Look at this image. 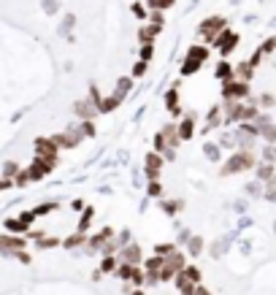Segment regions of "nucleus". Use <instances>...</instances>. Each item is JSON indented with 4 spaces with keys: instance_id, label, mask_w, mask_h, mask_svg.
Segmentation results:
<instances>
[{
    "instance_id": "1",
    "label": "nucleus",
    "mask_w": 276,
    "mask_h": 295,
    "mask_svg": "<svg viewBox=\"0 0 276 295\" xmlns=\"http://www.w3.org/2000/svg\"><path fill=\"white\" fill-rule=\"evenodd\" d=\"M181 144V136H179V127L176 125H165L163 130L154 136V152L157 155H163L165 160H173L176 157V146Z\"/></svg>"
},
{
    "instance_id": "2",
    "label": "nucleus",
    "mask_w": 276,
    "mask_h": 295,
    "mask_svg": "<svg viewBox=\"0 0 276 295\" xmlns=\"http://www.w3.org/2000/svg\"><path fill=\"white\" fill-rule=\"evenodd\" d=\"M254 165H257V157H254V152L249 149H235L230 157L225 160V165H222V176H233V173H244V171H252Z\"/></svg>"
},
{
    "instance_id": "3",
    "label": "nucleus",
    "mask_w": 276,
    "mask_h": 295,
    "mask_svg": "<svg viewBox=\"0 0 276 295\" xmlns=\"http://www.w3.org/2000/svg\"><path fill=\"white\" fill-rule=\"evenodd\" d=\"M208 60V49L206 46H190V52H187V57H184V65H181V73L184 76H190V73L195 71H200V65H203Z\"/></svg>"
},
{
    "instance_id": "4",
    "label": "nucleus",
    "mask_w": 276,
    "mask_h": 295,
    "mask_svg": "<svg viewBox=\"0 0 276 295\" xmlns=\"http://www.w3.org/2000/svg\"><path fill=\"white\" fill-rule=\"evenodd\" d=\"M225 28H227V22H225L222 17H208V19H203V22H200L198 33H200V38H203L206 44H214V41H217V36H219Z\"/></svg>"
},
{
    "instance_id": "5",
    "label": "nucleus",
    "mask_w": 276,
    "mask_h": 295,
    "mask_svg": "<svg viewBox=\"0 0 276 295\" xmlns=\"http://www.w3.org/2000/svg\"><path fill=\"white\" fill-rule=\"evenodd\" d=\"M222 98L225 100H246L249 98V82H238V79L222 82Z\"/></svg>"
},
{
    "instance_id": "6",
    "label": "nucleus",
    "mask_w": 276,
    "mask_h": 295,
    "mask_svg": "<svg viewBox=\"0 0 276 295\" xmlns=\"http://www.w3.org/2000/svg\"><path fill=\"white\" fill-rule=\"evenodd\" d=\"M82 138H84L82 127H65L63 133L55 136V144L60 146V149H76V146L82 144Z\"/></svg>"
},
{
    "instance_id": "7",
    "label": "nucleus",
    "mask_w": 276,
    "mask_h": 295,
    "mask_svg": "<svg viewBox=\"0 0 276 295\" xmlns=\"http://www.w3.org/2000/svg\"><path fill=\"white\" fill-rule=\"evenodd\" d=\"M244 100H225L222 106V117H225V125H235L244 122Z\"/></svg>"
},
{
    "instance_id": "8",
    "label": "nucleus",
    "mask_w": 276,
    "mask_h": 295,
    "mask_svg": "<svg viewBox=\"0 0 276 295\" xmlns=\"http://www.w3.org/2000/svg\"><path fill=\"white\" fill-rule=\"evenodd\" d=\"M214 46L219 49V55H222V57H227V55H230V52L235 49V46H238V33H233V30H227V28H225V30H222L219 36H217Z\"/></svg>"
},
{
    "instance_id": "9",
    "label": "nucleus",
    "mask_w": 276,
    "mask_h": 295,
    "mask_svg": "<svg viewBox=\"0 0 276 295\" xmlns=\"http://www.w3.org/2000/svg\"><path fill=\"white\" fill-rule=\"evenodd\" d=\"M114 236H117V233H114L111 227H103V230H98V233H95V236H90V238H87L84 249L90 252V254H92V252H100V249L106 246V241H111Z\"/></svg>"
},
{
    "instance_id": "10",
    "label": "nucleus",
    "mask_w": 276,
    "mask_h": 295,
    "mask_svg": "<svg viewBox=\"0 0 276 295\" xmlns=\"http://www.w3.org/2000/svg\"><path fill=\"white\" fill-rule=\"evenodd\" d=\"M117 257H119V263H130V265H141V263H144L141 246H138V244H133V241H130L127 246H119Z\"/></svg>"
},
{
    "instance_id": "11",
    "label": "nucleus",
    "mask_w": 276,
    "mask_h": 295,
    "mask_svg": "<svg viewBox=\"0 0 276 295\" xmlns=\"http://www.w3.org/2000/svg\"><path fill=\"white\" fill-rule=\"evenodd\" d=\"M55 165H57L55 160H44V157H36V163H33L30 168H28V173H30V182H38V179L49 176Z\"/></svg>"
},
{
    "instance_id": "12",
    "label": "nucleus",
    "mask_w": 276,
    "mask_h": 295,
    "mask_svg": "<svg viewBox=\"0 0 276 295\" xmlns=\"http://www.w3.org/2000/svg\"><path fill=\"white\" fill-rule=\"evenodd\" d=\"M57 152L60 146L55 144V138H36V155L44 160H55L57 163Z\"/></svg>"
},
{
    "instance_id": "13",
    "label": "nucleus",
    "mask_w": 276,
    "mask_h": 295,
    "mask_svg": "<svg viewBox=\"0 0 276 295\" xmlns=\"http://www.w3.org/2000/svg\"><path fill=\"white\" fill-rule=\"evenodd\" d=\"M195 119H198V114L195 111H187L184 114V119L176 125L179 127V136H181V141H190L192 136H195Z\"/></svg>"
},
{
    "instance_id": "14",
    "label": "nucleus",
    "mask_w": 276,
    "mask_h": 295,
    "mask_svg": "<svg viewBox=\"0 0 276 295\" xmlns=\"http://www.w3.org/2000/svg\"><path fill=\"white\" fill-rule=\"evenodd\" d=\"M160 168H163V155H157V152H149L146 155V176L152 179H160Z\"/></svg>"
},
{
    "instance_id": "15",
    "label": "nucleus",
    "mask_w": 276,
    "mask_h": 295,
    "mask_svg": "<svg viewBox=\"0 0 276 295\" xmlns=\"http://www.w3.org/2000/svg\"><path fill=\"white\" fill-rule=\"evenodd\" d=\"M222 122H225V117H222V106H211V109H208V114H206V127H203V133L217 130Z\"/></svg>"
},
{
    "instance_id": "16",
    "label": "nucleus",
    "mask_w": 276,
    "mask_h": 295,
    "mask_svg": "<svg viewBox=\"0 0 276 295\" xmlns=\"http://www.w3.org/2000/svg\"><path fill=\"white\" fill-rule=\"evenodd\" d=\"M254 173H257V182L268 184V182H273V179H276V165L273 163H257V165H254Z\"/></svg>"
},
{
    "instance_id": "17",
    "label": "nucleus",
    "mask_w": 276,
    "mask_h": 295,
    "mask_svg": "<svg viewBox=\"0 0 276 295\" xmlns=\"http://www.w3.org/2000/svg\"><path fill=\"white\" fill-rule=\"evenodd\" d=\"M73 111H76V117H82V119H92L98 114V106L87 98V100H79V103L73 106Z\"/></svg>"
},
{
    "instance_id": "18",
    "label": "nucleus",
    "mask_w": 276,
    "mask_h": 295,
    "mask_svg": "<svg viewBox=\"0 0 276 295\" xmlns=\"http://www.w3.org/2000/svg\"><path fill=\"white\" fill-rule=\"evenodd\" d=\"M252 76H254V65L249 60H244V63H238L233 68V79H238V82H252Z\"/></svg>"
},
{
    "instance_id": "19",
    "label": "nucleus",
    "mask_w": 276,
    "mask_h": 295,
    "mask_svg": "<svg viewBox=\"0 0 276 295\" xmlns=\"http://www.w3.org/2000/svg\"><path fill=\"white\" fill-rule=\"evenodd\" d=\"M230 236H225V238H219V241H214V244L211 246H208V254H211V257L214 260H217V257H225V252L227 249H230Z\"/></svg>"
},
{
    "instance_id": "20",
    "label": "nucleus",
    "mask_w": 276,
    "mask_h": 295,
    "mask_svg": "<svg viewBox=\"0 0 276 295\" xmlns=\"http://www.w3.org/2000/svg\"><path fill=\"white\" fill-rule=\"evenodd\" d=\"M165 109L173 114V117H179L181 114V106H179V92L176 90H168L165 92Z\"/></svg>"
},
{
    "instance_id": "21",
    "label": "nucleus",
    "mask_w": 276,
    "mask_h": 295,
    "mask_svg": "<svg viewBox=\"0 0 276 295\" xmlns=\"http://www.w3.org/2000/svg\"><path fill=\"white\" fill-rule=\"evenodd\" d=\"M122 103L117 95H106V98H100V103H98V114H109V111H114L117 106Z\"/></svg>"
},
{
    "instance_id": "22",
    "label": "nucleus",
    "mask_w": 276,
    "mask_h": 295,
    "mask_svg": "<svg viewBox=\"0 0 276 295\" xmlns=\"http://www.w3.org/2000/svg\"><path fill=\"white\" fill-rule=\"evenodd\" d=\"M214 76H217L219 82H227V79H233V65L227 63V60H222V63H217V68H214Z\"/></svg>"
},
{
    "instance_id": "23",
    "label": "nucleus",
    "mask_w": 276,
    "mask_h": 295,
    "mask_svg": "<svg viewBox=\"0 0 276 295\" xmlns=\"http://www.w3.org/2000/svg\"><path fill=\"white\" fill-rule=\"evenodd\" d=\"M87 244V236H84V233H73V236H68V238H65L63 241V246H65V249H79V246H84Z\"/></svg>"
},
{
    "instance_id": "24",
    "label": "nucleus",
    "mask_w": 276,
    "mask_h": 295,
    "mask_svg": "<svg viewBox=\"0 0 276 295\" xmlns=\"http://www.w3.org/2000/svg\"><path fill=\"white\" fill-rule=\"evenodd\" d=\"M257 133H260V138L265 141V144H276V125H273V122L257 127Z\"/></svg>"
},
{
    "instance_id": "25",
    "label": "nucleus",
    "mask_w": 276,
    "mask_h": 295,
    "mask_svg": "<svg viewBox=\"0 0 276 295\" xmlns=\"http://www.w3.org/2000/svg\"><path fill=\"white\" fill-rule=\"evenodd\" d=\"M200 252H203V238H200V236H195V238L187 241V254H190V257H198Z\"/></svg>"
},
{
    "instance_id": "26",
    "label": "nucleus",
    "mask_w": 276,
    "mask_h": 295,
    "mask_svg": "<svg viewBox=\"0 0 276 295\" xmlns=\"http://www.w3.org/2000/svg\"><path fill=\"white\" fill-rule=\"evenodd\" d=\"M246 195L249 198H262V195H265V184L257 182V179H254V182H249L246 184Z\"/></svg>"
},
{
    "instance_id": "27",
    "label": "nucleus",
    "mask_w": 276,
    "mask_h": 295,
    "mask_svg": "<svg viewBox=\"0 0 276 295\" xmlns=\"http://www.w3.org/2000/svg\"><path fill=\"white\" fill-rule=\"evenodd\" d=\"M130 87H133V79H119V82H117V90H114V95H117L119 100H125V95H127V92H130Z\"/></svg>"
},
{
    "instance_id": "28",
    "label": "nucleus",
    "mask_w": 276,
    "mask_h": 295,
    "mask_svg": "<svg viewBox=\"0 0 276 295\" xmlns=\"http://www.w3.org/2000/svg\"><path fill=\"white\" fill-rule=\"evenodd\" d=\"M117 257H114V254H103V260H100V271L103 273H114L117 271Z\"/></svg>"
},
{
    "instance_id": "29",
    "label": "nucleus",
    "mask_w": 276,
    "mask_h": 295,
    "mask_svg": "<svg viewBox=\"0 0 276 295\" xmlns=\"http://www.w3.org/2000/svg\"><path fill=\"white\" fill-rule=\"evenodd\" d=\"M181 273L187 276V281H192V284H200V268H198V265H190V263H187Z\"/></svg>"
},
{
    "instance_id": "30",
    "label": "nucleus",
    "mask_w": 276,
    "mask_h": 295,
    "mask_svg": "<svg viewBox=\"0 0 276 295\" xmlns=\"http://www.w3.org/2000/svg\"><path fill=\"white\" fill-rule=\"evenodd\" d=\"M260 157H262V163H273L276 165V144H265V146H262Z\"/></svg>"
},
{
    "instance_id": "31",
    "label": "nucleus",
    "mask_w": 276,
    "mask_h": 295,
    "mask_svg": "<svg viewBox=\"0 0 276 295\" xmlns=\"http://www.w3.org/2000/svg\"><path fill=\"white\" fill-rule=\"evenodd\" d=\"M217 144H219V149H238L235 146V133H222Z\"/></svg>"
},
{
    "instance_id": "32",
    "label": "nucleus",
    "mask_w": 276,
    "mask_h": 295,
    "mask_svg": "<svg viewBox=\"0 0 276 295\" xmlns=\"http://www.w3.org/2000/svg\"><path fill=\"white\" fill-rule=\"evenodd\" d=\"M160 30V25H149V28H141L138 33V38H141V44H152V38H154V33Z\"/></svg>"
},
{
    "instance_id": "33",
    "label": "nucleus",
    "mask_w": 276,
    "mask_h": 295,
    "mask_svg": "<svg viewBox=\"0 0 276 295\" xmlns=\"http://www.w3.org/2000/svg\"><path fill=\"white\" fill-rule=\"evenodd\" d=\"M127 281H130V284H144V281H146V273L141 271L138 265H133V268H130V279H127Z\"/></svg>"
},
{
    "instance_id": "34",
    "label": "nucleus",
    "mask_w": 276,
    "mask_h": 295,
    "mask_svg": "<svg viewBox=\"0 0 276 295\" xmlns=\"http://www.w3.org/2000/svg\"><path fill=\"white\" fill-rule=\"evenodd\" d=\"M203 152H206V157L211 160V163H217V160L222 157V152H219V144H206V146H203Z\"/></svg>"
},
{
    "instance_id": "35",
    "label": "nucleus",
    "mask_w": 276,
    "mask_h": 295,
    "mask_svg": "<svg viewBox=\"0 0 276 295\" xmlns=\"http://www.w3.org/2000/svg\"><path fill=\"white\" fill-rule=\"evenodd\" d=\"M257 106H260V109H273V106H276V98L271 95V92H262V95L257 98Z\"/></svg>"
},
{
    "instance_id": "36",
    "label": "nucleus",
    "mask_w": 276,
    "mask_h": 295,
    "mask_svg": "<svg viewBox=\"0 0 276 295\" xmlns=\"http://www.w3.org/2000/svg\"><path fill=\"white\" fill-rule=\"evenodd\" d=\"M92 217H95V211L92 209H84V214H82V219H79V233H84L87 227H90V222H92Z\"/></svg>"
},
{
    "instance_id": "37",
    "label": "nucleus",
    "mask_w": 276,
    "mask_h": 295,
    "mask_svg": "<svg viewBox=\"0 0 276 295\" xmlns=\"http://www.w3.org/2000/svg\"><path fill=\"white\" fill-rule=\"evenodd\" d=\"M17 219H19V225H22V230L28 233V230H30V225H33V219H36V214H33V211H25V214H19Z\"/></svg>"
},
{
    "instance_id": "38",
    "label": "nucleus",
    "mask_w": 276,
    "mask_h": 295,
    "mask_svg": "<svg viewBox=\"0 0 276 295\" xmlns=\"http://www.w3.org/2000/svg\"><path fill=\"white\" fill-rule=\"evenodd\" d=\"M6 230L9 233H17V236H22V225H19V219H6Z\"/></svg>"
},
{
    "instance_id": "39",
    "label": "nucleus",
    "mask_w": 276,
    "mask_h": 295,
    "mask_svg": "<svg viewBox=\"0 0 276 295\" xmlns=\"http://www.w3.org/2000/svg\"><path fill=\"white\" fill-rule=\"evenodd\" d=\"M171 6H173V0H149V9H154V11L171 9Z\"/></svg>"
},
{
    "instance_id": "40",
    "label": "nucleus",
    "mask_w": 276,
    "mask_h": 295,
    "mask_svg": "<svg viewBox=\"0 0 276 295\" xmlns=\"http://www.w3.org/2000/svg\"><path fill=\"white\" fill-rule=\"evenodd\" d=\"M179 209H181L179 200H163V211H165V214H176Z\"/></svg>"
},
{
    "instance_id": "41",
    "label": "nucleus",
    "mask_w": 276,
    "mask_h": 295,
    "mask_svg": "<svg viewBox=\"0 0 276 295\" xmlns=\"http://www.w3.org/2000/svg\"><path fill=\"white\" fill-rule=\"evenodd\" d=\"M130 268H133L130 263H119V265H117V276L127 281V279H130Z\"/></svg>"
},
{
    "instance_id": "42",
    "label": "nucleus",
    "mask_w": 276,
    "mask_h": 295,
    "mask_svg": "<svg viewBox=\"0 0 276 295\" xmlns=\"http://www.w3.org/2000/svg\"><path fill=\"white\" fill-rule=\"evenodd\" d=\"M152 57H154V46L152 44H144V46H141V60H144V63H149Z\"/></svg>"
},
{
    "instance_id": "43",
    "label": "nucleus",
    "mask_w": 276,
    "mask_h": 295,
    "mask_svg": "<svg viewBox=\"0 0 276 295\" xmlns=\"http://www.w3.org/2000/svg\"><path fill=\"white\" fill-rule=\"evenodd\" d=\"M79 127H82V133H84V136H95V125H92V119H82V125H79Z\"/></svg>"
},
{
    "instance_id": "44",
    "label": "nucleus",
    "mask_w": 276,
    "mask_h": 295,
    "mask_svg": "<svg viewBox=\"0 0 276 295\" xmlns=\"http://www.w3.org/2000/svg\"><path fill=\"white\" fill-rule=\"evenodd\" d=\"M60 3H63V0H44V11L46 14H57Z\"/></svg>"
},
{
    "instance_id": "45",
    "label": "nucleus",
    "mask_w": 276,
    "mask_h": 295,
    "mask_svg": "<svg viewBox=\"0 0 276 295\" xmlns=\"http://www.w3.org/2000/svg\"><path fill=\"white\" fill-rule=\"evenodd\" d=\"M130 236H133L130 230H122V233H117V236H114V241H117L119 246H127V244H130Z\"/></svg>"
},
{
    "instance_id": "46",
    "label": "nucleus",
    "mask_w": 276,
    "mask_h": 295,
    "mask_svg": "<svg viewBox=\"0 0 276 295\" xmlns=\"http://www.w3.org/2000/svg\"><path fill=\"white\" fill-rule=\"evenodd\" d=\"M17 173H19V165H17V163H6V165H3V176H6V179L17 176Z\"/></svg>"
},
{
    "instance_id": "47",
    "label": "nucleus",
    "mask_w": 276,
    "mask_h": 295,
    "mask_svg": "<svg viewBox=\"0 0 276 295\" xmlns=\"http://www.w3.org/2000/svg\"><path fill=\"white\" fill-rule=\"evenodd\" d=\"M55 209H57V203H44V206H38L33 214H36V219H38V217H44V214H49V211H55Z\"/></svg>"
},
{
    "instance_id": "48",
    "label": "nucleus",
    "mask_w": 276,
    "mask_h": 295,
    "mask_svg": "<svg viewBox=\"0 0 276 295\" xmlns=\"http://www.w3.org/2000/svg\"><path fill=\"white\" fill-rule=\"evenodd\" d=\"M149 195H152V198H160V195H163V187H160L157 179H152V182H149Z\"/></svg>"
},
{
    "instance_id": "49",
    "label": "nucleus",
    "mask_w": 276,
    "mask_h": 295,
    "mask_svg": "<svg viewBox=\"0 0 276 295\" xmlns=\"http://www.w3.org/2000/svg\"><path fill=\"white\" fill-rule=\"evenodd\" d=\"M260 52H262V55H271V52H276V36H273V38H268V41L260 46Z\"/></svg>"
},
{
    "instance_id": "50",
    "label": "nucleus",
    "mask_w": 276,
    "mask_h": 295,
    "mask_svg": "<svg viewBox=\"0 0 276 295\" xmlns=\"http://www.w3.org/2000/svg\"><path fill=\"white\" fill-rule=\"evenodd\" d=\"M171 252H176V246H173V244H157V254H160V257H168Z\"/></svg>"
},
{
    "instance_id": "51",
    "label": "nucleus",
    "mask_w": 276,
    "mask_h": 295,
    "mask_svg": "<svg viewBox=\"0 0 276 295\" xmlns=\"http://www.w3.org/2000/svg\"><path fill=\"white\" fill-rule=\"evenodd\" d=\"M14 182H17L19 187H25V184H28V182H30V173H28V171H19V173H17V176H14Z\"/></svg>"
},
{
    "instance_id": "52",
    "label": "nucleus",
    "mask_w": 276,
    "mask_h": 295,
    "mask_svg": "<svg viewBox=\"0 0 276 295\" xmlns=\"http://www.w3.org/2000/svg\"><path fill=\"white\" fill-rule=\"evenodd\" d=\"M11 257H17V260H19V263H30V254H28V252H25V249H19V252H14V254H11Z\"/></svg>"
},
{
    "instance_id": "53",
    "label": "nucleus",
    "mask_w": 276,
    "mask_h": 295,
    "mask_svg": "<svg viewBox=\"0 0 276 295\" xmlns=\"http://www.w3.org/2000/svg\"><path fill=\"white\" fill-rule=\"evenodd\" d=\"M144 73H146V63L141 60V63L136 65V68H133V76H144Z\"/></svg>"
},
{
    "instance_id": "54",
    "label": "nucleus",
    "mask_w": 276,
    "mask_h": 295,
    "mask_svg": "<svg viewBox=\"0 0 276 295\" xmlns=\"http://www.w3.org/2000/svg\"><path fill=\"white\" fill-rule=\"evenodd\" d=\"M262 198L271 200V203H276V187H273V190H265V195H262Z\"/></svg>"
},
{
    "instance_id": "55",
    "label": "nucleus",
    "mask_w": 276,
    "mask_h": 295,
    "mask_svg": "<svg viewBox=\"0 0 276 295\" xmlns=\"http://www.w3.org/2000/svg\"><path fill=\"white\" fill-rule=\"evenodd\" d=\"M195 295H211V292H208L203 284H195Z\"/></svg>"
},
{
    "instance_id": "56",
    "label": "nucleus",
    "mask_w": 276,
    "mask_h": 295,
    "mask_svg": "<svg viewBox=\"0 0 276 295\" xmlns=\"http://www.w3.org/2000/svg\"><path fill=\"white\" fill-rule=\"evenodd\" d=\"M11 184H14V182H11V179H0V190H9Z\"/></svg>"
},
{
    "instance_id": "57",
    "label": "nucleus",
    "mask_w": 276,
    "mask_h": 295,
    "mask_svg": "<svg viewBox=\"0 0 276 295\" xmlns=\"http://www.w3.org/2000/svg\"><path fill=\"white\" fill-rule=\"evenodd\" d=\"M130 295H144V292H141V290H130Z\"/></svg>"
},
{
    "instance_id": "58",
    "label": "nucleus",
    "mask_w": 276,
    "mask_h": 295,
    "mask_svg": "<svg viewBox=\"0 0 276 295\" xmlns=\"http://www.w3.org/2000/svg\"><path fill=\"white\" fill-rule=\"evenodd\" d=\"M273 230H276V222H273Z\"/></svg>"
}]
</instances>
